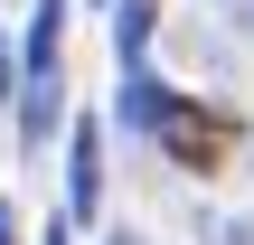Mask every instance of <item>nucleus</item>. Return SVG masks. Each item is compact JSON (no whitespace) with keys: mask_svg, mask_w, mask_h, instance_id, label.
Masks as SVG:
<instances>
[{"mask_svg":"<svg viewBox=\"0 0 254 245\" xmlns=\"http://www.w3.org/2000/svg\"><path fill=\"white\" fill-rule=\"evenodd\" d=\"M151 132L170 142V161H179V170H217V161H226V142H236V123H226V113H198V104H179L170 85H160V104H151Z\"/></svg>","mask_w":254,"mask_h":245,"instance_id":"obj_1","label":"nucleus"},{"mask_svg":"<svg viewBox=\"0 0 254 245\" xmlns=\"http://www.w3.org/2000/svg\"><path fill=\"white\" fill-rule=\"evenodd\" d=\"M66 208H75V217L104 208V132H94V123H75V142H66Z\"/></svg>","mask_w":254,"mask_h":245,"instance_id":"obj_2","label":"nucleus"},{"mask_svg":"<svg viewBox=\"0 0 254 245\" xmlns=\"http://www.w3.org/2000/svg\"><path fill=\"white\" fill-rule=\"evenodd\" d=\"M57 113H66V85H57V76H28V94H19V142L38 151V142L57 132Z\"/></svg>","mask_w":254,"mask_h":245,"instance_id":"obj_3","label":"nucleus"},{"mask_svg":"<svg viewBox=\"0 0 254 245\" xmlns=\"http://www.w3.org/2000/svg\"><path fill=\"white\" fill-rule=\"evenodd\" d=\"M57 38H66V0L28 9V76H57Z\"/></svg>","mask_w":254,"mask_h":245,"instance_id":"obj_4","label":"nucleus"},{"mask_svg":"<svg viewBox=\"0 0 254 245\" xmlns=\"http://www.w3.org/2000/svg\"><path fill=\"white\" fill-rule=\"evenodd\" d=\"M113 47H123V57H141V47H151V0H123V19H113Z\"/></svg>","mask_w":254,"mask_h":245,"instance_id":"obj_5","label":"nucleus"},{"mask_svg":"<svg viewBox=\"0 0 254 245\" xmlns=\"http://www.w3.org/2000/svg\"><path fill=\"white\" fill-rule=\"evenodd\" d=\"M0 245H19V217H9V198H0Z\"/></svg>","mask_w":254,"mask_h":245,"instance_id":"obj_6","label":"nucleus"},{"mask_svg":"<svg viewBox=\"0 0 254 245\" xmlns=\"http://www.w3.org/2000/svg\"><path fill=\"white\" fill-rule=\"evenodd\" d=\"M226 19H236V28H254V0H226Z\"/></svg>","mask_w":254,"mask_h":245,"instance_id":"obj_7","label":"nucleus"},{"mask_svg":"<svg viewBox=\"0 0 254 245\" xmlns=\"http://www.w3.org/2000/svg\"><path fill=\"white\" fill-rule=\"evenodd\" d=\"M113 245H132V236H113Z\"/></svg>","mask_w":254,"mask_h":245,"instance_id":"obj_8","label":"nucleus"}]
</instances>
